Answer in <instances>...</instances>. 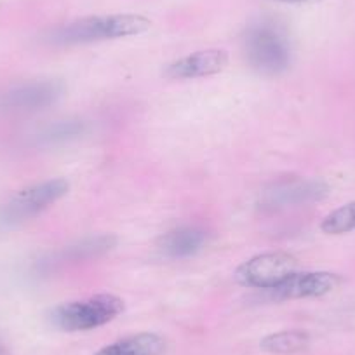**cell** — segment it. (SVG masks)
<instances>
[{"instance_id":"cell-1","label":"cell","mask_w":355,"mask_h":355,"mask_svg":"<svg viewBox=\"0 0 355 355\" xmlns=\"http://www.w3.org/2000/svg\"><path fill=\"white\" fill-rule=\"evenodd\" d=\"M150 26H152L150 19L139 15L89 16L51 30L46 35V40L53 46H77V44L141 35L150 30Z\"/></svg>"},{"instance_id":"cell-2","label":"cell","mask_w":355,"mask_h":355,"mask_svg":"<svg viewBox=\"0 0 355 355\" xmlns=\"http://www.w3.org/2000/svg\"><path fill=\"white\" fill-rule=\"evenodd\" d=\"M244 53L252 70L268 77L284 73L291 64L288 35L270 19H259L245 30Z\"/></svg>"},{"instance_id":"cell-3","label":"cell","mask_w":355,"mask_h":355,"mask_svg":"<svg viewBox=\"0 0 355 355\" xmlns=\"http://www.w3.org/2000/svg\"><path fill=\"white\" fill-rule=\"evenodd\" d=\"M122 312H124V302L119 296L103 293V295L54 306L49 313V320L58 329L78 333V331H91L105 326L117 319Z\"/></svg>"},{"instance_id":"cell-4","label":"cell","mask_w":355,"mask_h":355,"mask_svg":"<svg viewBox=\"0 0 355 355\" xmlns=\"http://www.w3.org/2000/svg\"><path fill=\"white\" fill-rule=\"evenodd\" d=\"M68 189L70 185L67 180L54 178V180H47V182L19 190L11 199L0 204V232L15 230L25 225L26 221L39 216L53 204L63 199L68 193Z\"/></svg>"},{"instance_id":"cell-5","label":"cell","mask_w":355,"mask_h":355,"mask_svg":"<svg viewBox=\"0 0 355 355\" xmlns=\"http://www.w3.org/2000/svg\"><path fill=\"white\" fill-rule=\"evenodd\" d=\"M298 261L289 252H263L242 263L235 270V281L244 288L270 291L291 277Z\"/></svg>"},{"instance_id":"cell-6","label":"cell","mask_w":355,"mask_h":355,"mask_svg":"<svg viewBox=\"0 0 355 355\" xmlns=\"http://www.w3.org/2000/svg\"><path fill=\"white\" fill-rule=\"evenodd\" d=\"M327 193H329V187H327V183L320 182V180L289 178V180L272 183L268 189L263 190L259 206L263 209L279 211L286 209V207L319 202V200L326 199Z\"/></svg>"},{"instance_id":"cell-7","label":"cell","mask_w":355,"mask_h":355,"mask_svg":"<svg viewBox=\"0 0 355 355\" xmlns=\"http://www.w3.org/2000/svg\"><path fill=\"white\" fill-rule=\"evenodd\" d=\"M64 93L60 80H30L0 94V108L8 112H37L49 108Z\"/></svg>"},{"instance_id":"cell-8","label":"cell","mask_w":355,"mask_h":355,"mask_svg":"<svg viewBox=\"0 0 355 355\" xmlns=\"http://www.w3.org/2000/svg\"><path fill=\"white\" fill-rule=\"evenodd\" d=\"M340 284L338 275L329 272H295L291 277L286 279L277 288L270 289L268 298L275 302L300 298H317L333 291Z\"/></svg>"},{"instance_id":"cell-9","label":"cell","mask_w":355,"mask_h":355,"mask_svg":"<svg viewBox=\"0 0 355 355\" xmlns=\"http://www.w3.org/2000/svg\"><path fill=\"white\" fill-rule=\"evenodd\" d=\"M117 244V237L115 235H96V237H87L82 241L75 242V244L67 245L61 251L54 252L49 258L40 259L37 265V270L40 272H49L51 268L63 263H77L85 261V259L100 258L105 252L112 251Z\"/></svg>"},{"instance_id":"cell-10","label":"cell","mask_w":355,"mask_h":355,"mask_svg":"<svg viewBox=\"0 0 355 355\" xmlns=\"http://www.w3.org/2000/svg\"><path fill=\"white\" fill-rule=\"evenodd\" d=\"M228 54L221 49H207L199 53L189 54L182 60L174 61L166 68V77L174 80H183V78H199L216 75L227 67Z\"/></svg>"},{"instance_id":"cell-11","label":"cell","mask_w":355,"mask_h":355,"mask_svg":"<svg viewBox=\"0 0 355 355\" xmlns=\"http://www.w3.org/2000/svg\"><path fill=\"white\" fill-rule=\"evenodd\" d=\"M206 242L207 232L204 228L196 227V225H187V227H178L164 234L159 239L157 248L167 258L183 259L202 251Z\"/></svg>"},{"instance_id":"cell-12","label":"cell","mask_w":355,"mask_h":355,"mask_svg":"<svg viewBox=\"0 0 355 355\" xmlns=\"http://www.w3.org/2000/svg\"><path fill=\"white\" fill-rule=\"evenodd\" d=\"M164 352L166 340L160 334L138 333L100 348L94 355H164Z\"/></svg>"},{"instance_id":"cell-13","label":"cell","mask_w":355,"mask_h":355,"mask_svg":"<svg viewBox=\"0 0 355 355\" xmlns=\"http://www.w3.org/2000/svg\"><path fill=\"white\" fill-rule=\"evenodd\" d=\"M85 131H87V124L84 121L68 119V121H58L42 128L35 135V139L37 145L40 146H60L80 138L85 135Z\"/></svg>"},{"instance_id":"cell-14","label":"cell","mask_w":355,"mask_h":355,"mask_svg":"<svg viewBox=\"0 0 355 355\" xmlns=\"http://www.w3.org/2000/svg\"><path fill=\"white\" fill-rule=\"evenodd\" d=\"M310 343L309 333L300 329L291 331H279V333H272L268 336L263 338L259 341L261 350L268 352V354H279V355H288V354H298L303 352Z\"/></svg>"},{"instance_id":"cell-15","label":"cell","mask_w":355,"mask_h":355,"mask_svg":"<svg viewBox=\"0 0 355 355\" xmlns=\"http://www.w3.org/2000/svg\"><path fill=\"white\" fill-rule=\"evenodd\" d=\"M320 230L329 235H341L355 230V202H348L327 214L320 223Z\"/></svg>"},{"instance_id":"cell-16","label":"cell","mask_w":355,"mask_h":355,"mask_svg":"<svg viewBox=\"0 0 355 355\" xmlns=\"http://www.w3.org/2000/svg\"><path fill=\"white\" fill-rule=\"evenodd\" d=\"M274 2H281V4H313V2H320V0H274Z\"/></svg>"},{"instance_id":"cell-17","label":"cell","mask_w":355,"mask_h":355,"mask_svg":"<svg viewBox=\"0 0 355 355\" xmlns=\"http://www.w3.org/2000/svg\"><path fill=\"white\" fill-rule=\"evenodd\" d=\"M0 355H9V354H8V348L4 347V343H2V340H0Z\"/></svg>"}]
</instances>
